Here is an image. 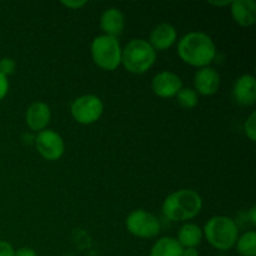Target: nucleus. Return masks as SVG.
<instances>
[{
    "label": "nucleus",
    "mask_w": 256,
    "mask_h": 256,
    "mask_svg": "<svg viewBox=\"0 0 256 256\" xmlns=\"http://www.w3.org/2000/svg\"><path fill=\"white\" fill-rule=\"evenodd\" d=\"M15 68H16V64H15V62L12 58H2V59H0V72L6 78L8 75H12L15 72Z\"/></svg>",
    "instance_id": "nucleus-21"
},
{
    "label": "nucleus",
    "mask_w": 256,
    "mask_h": 256,
    "mask_svg": "<svg viewBox=\"0 0 256 256\" xmlns=\"http://www.w3.org/2000/svg\"><path fill=\"white\" fill-rule=\"evenodd\" d=\"M52 112L49 105L42 102H32L25 114V122L32 132H42L50 122Z\"/></svg>",
    "instance_id": "nucleus-12"
},
{
    "label": "nucleus",
    "mask_w": 256,
    "mask_h": 256,
    "mask_svg": "<svg viewBox=\"0 0 256 256\" xmlns=\"http://www.w3.org/2000/svg\"><path fill=\"white\" fill-rule=\"evenodd\" d=\"M235 246L242 256H256V232L254 230L244 232L238 238Z\"/></svg>",
    "instance_id": "nucleus-18"
},
{
    "label": "nucleus",
    "mask_w": 256,
    "mask_h": 256,
    "mask_svg": "<svg viewBox=\"0 0 256 256\" xmlns=\"http://www.w3.org/2000/svg\"><path fill=\"white\" fill-rule=\"evenodd\" d=\"M178 38L176 29L172 26V24L168 22H162V24L156 25L154 29L152 30L149 36V44L152 45V49L156 50H166L172 48L175 44Z\"/></svg>",
    "instance_id": "nucleus-13"
},
{
    "label": "nucleus",
    "mask_w": 256,
    "mask_h": 256,
    "mask_svg": "<svg viewBox=\"0 0 256 256\" xmlns=\"http://www.w3.org/2000/svg\"><path fill=\"white\" fill-rule=\"evenodd\" d=\"M125 225L130 234L136 238H142V239L155 238L162 229L156 216L142 209H138L130 212L128 215Z\"/></svg>",
    "instance_id": "nucleus-7"
},
{
    "label": "nucleus",
    "mask_w": 256,
    "mask_h": 256,
    "mask_svg": "<svg viewBox=\"0 0 256 256\" xmlns=\"http://www.w3.org/2000/svg\"><path fill=\"white\" fill-rule=\"evenodd\" d=\"M202 232L208 242L214 249L220 250V252H228L232 249L239 238V229H238L236 222L232 218L224 216V215L210 218L205 224Z\"/></svg>",
    "instance_id": "nucleus-3"
},
{
    "label": "nucleus",
    "mask_w": 256,
    "mask_h": 256,
    "mask_svg": "<svg viewBox=\"0 0 256 256\" xmlns=\"http://www.w3.org/2000/svg\"><path fill=\"white\" fill-rule=\"evenodd\" d=\"M15 249L12 245L8 242L0 240V256H14Z\"/></svg>",
    "instance_id": "nucleus-22"
},
{
    "label": "nucleus",
    "mask_w": 256,
    "mask_h": 256,
    "mask_svg": "<svg viewBox=\"0 0 256 256\" xmlns=\"http://www.w3.org/2000/svg\"><path fill=\"white\" fill-rule=\"evenodd\" d=\"M209 4L215 5V6H224V5H230L232 2H229V0H224V2H209Z\"/></svg>",
    "instance_id": "nucleus-28"
},
{
    "label": "nucleus",
    "mask_w": 256,
    "mask_h": 256,
    "mask_svg": "<svg viewBox=\"0 0 256 256\" xmlns=\"http://www.w3.org/2000/svg\"><path fill=\"white\" fill-rule=\"evenodd\" d=\"M104 112V104L96 95L86 94L76 98L70 106V112L79 124L90 125L96 122Z\"/></svg>",
    "instance_id": "nucleus-6"
},
{
    "label": "nucleus",
    "mask_w": 256,
    "mask_h": 256,
    "mask_svg": "<svg viewBox=\"0 0 256 256\" xmlns=\"http://www.w3.org/2000/svg\"><path fill=\"white\" fill-rule=\"evenodd\" d=\"M92 58L102 69L112 72L122 64V46L116 38L99 35L92 42Z\"/></svg>",
    "instance_id": "nucleus-5"
},
{
    "label": "nucleus",
    "mask_w": 256,
    "mask_h": 256,
    "mask_svg": "<svg viewBox=\"0 0 256 256\" xmlns=\"http://www.w3.org/2000/svg\"><path fill=\"white\" fill-rule=\"evenodd\" d=\"M125 26L124 14L118 8H109L102 12L100 18V28L105 35L109 36H119Z\"/></svg>",
    "instance_id": "nucleus-15"
},
{
    "label": "nucleus",
    "mask_w": 256,
    "mask_h": 256,
    "mask_svg": "<svg viewBox=\"0 0 256 256\" xmlns=\"http://www.w3.org/2000/svg\"><path fill=\"white\" fill-rule=\"evenodd\" d=\"M202 209V196L192 189H180L172 192L162 206L164 216L172 222H186L199 215Z\"/></svg>",
    "instance_id": "nucleus-2"
},
{
    "label": "nucleus",
    "mask_w": 256,
    "mask_h": 256,
    "mask_svg": "<svg viewBox=\"0 0 256 256\" xmlns=\"http://www.w3.org/2000/svg\"><path fill=\"white\" fill-rule=\"evenodd\" d=\"M182 250L175 238L164 236L152 245L150 256H182Z\"/></svg>",
    "instance_id": "nucleus-17"
},
{
    "label": "nucleus",
    "mask_w": 256,
    "mask_h": 256,
    "mask_svg": "<svg viewBox=\"0 0 256 256\" xmlns=\"http://www.w3.org/2000/svg\"><path fill=\"white\" fill-rule=\"evenodd\" d=\"M182 80L179 75L172 72H162L152 78V89L155 95L160 98L176 96L178 92L182 90Z\"/></svg>",
    "instance_id": "nucleus-9"
},
{
    "label": "nucleus",
    "mask_w": 256,
    "mask_h": 256,
    "mask_svg": "<svg viewBox=\"0 0 256 256\" xmlns=\"http://www.w3.org/2000/svg\"><path fill=\"white\" fill-rule=\"evenodd\" d=\"M156 62V52L145 39H132L122 49V64L132 74H144Z\"/></svg>",
    "instance_id": "nucleus-4"
},
{
    "label": "nucleus",
    "mask_w": 256,
    "mask_h": 256,
    "mask_svg": "<svg viewBox=\"0 0 256 256\" xmlns=\"http://www.w3.org/2000/svg\"><path fill=\"white\" fill-rule=\"evenodd\" d=\"M180 59L195 68L209 66L215 59L216 46L212 38L202 32H190L178 42Z\"/></svg>",
    "instance_id": "nucleus-1"
},
{
    "label": "nucleus",
    "mask_w": 256,
    "mask_h": 256,
    "mask_svg": "<svg viewBox=\"0 0 256 256\" xmlns=\"http://www.w3.org/2000/svg\"><path fill=\"white\" fill-rule=\"evenodd\" d=\"M35 146L38 152L49 162L59 160L64 155L65 144L62 138L56 132L44 129L35 138Z\"/></svg>",
    "instance_id": "nucleus-8"
},
{
    "label": "nucleus",
    "mask_w": 256,
    "mask_h": 256,
    "mask_svg": "<svg viewBox=\"0 0 256 256\" xmlns=\"http://www.w3.org/2000/svg\"><path fill=\"white\" fill-rule=\"evenodd\" d=\"M14 256H38V254L32 248H19L18 250H15Z\"/></svg>",
    "instance_id": "nucleus-25"
},
{
    "label": "nucleus",
    "mask_w": 256,
    "mask_h": 256,
    "mask_svg": "<svg viewBox=\"0 0 256 256\" xmlns=\"http://www.w3.org/2000/svg\"><path fill=\"white\" fill-rule=\"evenodd\" d=\"M244 132L252 142L256 140V112H252L244 124Z\"/></svg>",
    "instance_id": "nucleus-20"
},
{
    "label": "nucleus",
    "mask_w": 256,
    "mask_h": 256,
    "mask_svg": "<svg viewBox=\"0 0 256 256\" xmlns=\"http://www.w3.org/2000/svg\"><path fill=\"white\" fill-rule=\"evenodd\" d=\"M176 100L184 109H192L199 102V95L192 88H182V90L176 94Z\"/></svg>",
    "instance_id": "nucleus-19"
},
{
    "label": "nucleus",
    "mask_w": 256,
    "mask_h": 256,
    "mask_svg": "<svg viewBox=\"0 0 256 256\" xmlns=\"http://www.w3.org/2000/svg\"><path fill=\"white\" fill-rule=\"evenodd\" d=\"M194 86L195 92L204 96L216 94L220 86L219 72L214 68H200L194 75Z\"/></svg>",
    "instance_id": "nucleus-10"
},
{
    "label": "nucleus",
    "mask_w": 256,
    "mask_h": 256,
    "mask_svg": "<svg viewBox=\"0 0 256 256\" xmlns=\"http://www.w3.org/2000/svg\"><path fill=\"white\" fill-rule=\"evenodd\" d=\"M182 249L185 248H196L202 244V229L196 224L186 222L178 232V238H175Z\"/></svg>",
    "instance_id": "nucleus-16"
},
{
    "label": "nucleus",
    "mask_w": 256,
    "mask_h": 256,
    "mask_svg": "<svg viewBox=\"0 0 256 256\" xmlns=\"http://www.w3.org/2000/svg\"><path fill=\"white\" fill-rule=\"evenodd\" d=\"M248 218H249L252 225L256 224V208L252 206V209L249 210V214H248Z\"/></svg>",
    "instance_id": "nucleus-27"
},
{
    "label": "nucleus",
    "mask_w": 256,
    "mask_h": 256,
    "mask_svg": "<svg viewBox=\"0 0 256 256\" xmlns=\"http://www.w3.org/2000/svg\"><path fill=\"white\" fill-rule=\"evenodd\" d=\"M232 96L240 105H254L256 102V80L254 75L244 74L238 78L232 88Z\"/></svg>",
    "instance_id": "nucleus-11"
},
{
    "label": "nucleus",
    "mask_w": 256,
    "mask_h": 256,
    "mask_svg": "<svg viewBox=\"0 0 256 256\" xmlns=\"http://www.w3.org/2000/svg\"><path fill=\"white\" fill-rule=\"evenodd\" d=\"M182 256H199L196 248H185L182 250Z\"/></svg>",
    "instance_id": "nucleus-26"
},
{
    "label": "nucleus",
    "mask_w": 256,
    "mask_h": 256,
    "mask_svg": "<svg viewBox=\"0 0 256 256\" xmlns=\"http://www.w3.org/2000/svg\"><path fill=\"white\" fill-rule=\"evenodd\" d=\"M62 4L64 5V6L69 8V9H72V10H78L80 9V8H82L84 5L88 4V2H72V0H66V2H62Z\"/></svg>",
    "instance_id": "nucleus-24"
},
{
    "label": "nucleus",
    "mask_w": 256,
    "mask_h": 256,
    "mask_svg": "<svg viewBox=\"0 0 256 256\" xmlns=\"http://www.w3.org/2000/svg\"><path fill=\"white\" fill-rule=\"evenodd\" d=\"M232 16L242 26H252L256 22V2L254 0H234L230 4Z\"/></svg>",
    "instance_id": "nucleus-14"
},
{
    "label": "nucleus",
    "mask_w": 256,
    "mask_h": 256,
    "mask_svg": "<svg viewBox=\"0 0 256 256\" xmlns=\"http://www.w3.org/2000/svg\"><path fill=\"white\" fill-rule=\"evenodd\" d=\"M8 92H9V80L0 72V102L6 96Z\"/></svg>",
    "instance_id": "nucleus-23"
}]
</instances>
